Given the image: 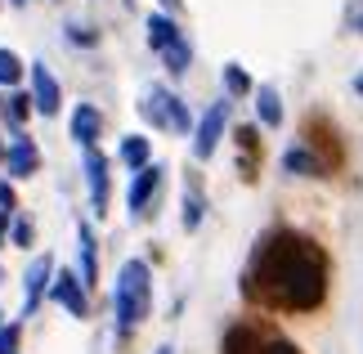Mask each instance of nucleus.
Segmentation results:
<instances>
[{
    "label": "nucleus",
    "instance_id": "nucleus-1",
    "mask_svg": "<svg viewBox=\"0 0 363 354\" xmlns=\"http://www.w3.org/2000/svg\"><path fill=\"white\" fill-rule=\"evenodd\" d=\"M251 287L283 309H314L328 296V260L310 238L269 233L251 265Z\"/></svg>",
    "mask_w": 363,
    "mask_h": 354
},
{
    "label": "nucleus",
    "instance_id": "nucleus-2",
    "mask_svg": "<svg viewBox=\"0 0 363 354\" xmlns=\"http://www.w3.org/2000/svg\"><path fill=\"white\" fill-rule=\"evenodd\" d=\"M113 309H117V336H130L152 309V274L144 260H125L117 274V292H113Z\"/></svg>",
    "mask_w": 363,
    "mask_h": 354
},
{
    "label": "nucleus",
    "instance_id": "nucleus-3",
    "mask_svg": "<svg viewBox=\"0 0 363 354\" xmlns=\"http://www.w3.org/2000/svg\"><path fill=\"white\" fill-rule=\"evenodd\" d=\"M139 112H144L152 126H162V131H175V135H189V131H193V117H189L184 99L171 94L166 86H148V94H144V104H139Z\"/></svg>",
    "mask_w": 363,
    "mask_h": 354
},
{
    "label": "nucleus",
    "instance_id": "nucleus-4",
    "mask_svg": "<svg viewBox=\"0 0 363 354\" xmlns=\"http://www.w3.org/2000/svg\"><path fill=\"white\" fill-rule=\"evenodd\" d=\"M225 126H229V99H220V104L206 108V117L198 121V131H193V157L198 162L211 157L220 148V139H225Z\"/></svg>",
    "mask_w": 363,
    "mask_h": 354
},
{
    "label": "nucleus",
    "instance_id": "nucleus-5",
    "mask_svg": "<svg viewBox=\"0 0 363 354\" xmlns=\"http://www.w3.org/2000/svg\"><path fill=\"white\" fill-rule=\"evenodd\" d=\"M50 296L59 301L67 314H77V319H86L90 314V301H86V287H81V278L72 274V269H54V282H50Z\"/></svg>",
    "mask_w": 363,
    "mask_h": 354
},
{
    "label": "nucleus",
    "instance_id": "nucleus-6",
    "mask_svg": "<svg viewBox=\"0 0 363 354\" xmlns=\"http://www.w3.org/2000/svg\"><path fill=\"white\" fill-rule=\"evenodd\" d=\"M59 104H63V90H59V81H54V72L45 63H32V108L45 112V117H54Z\"/></svg>",
    "mask_w": 363,
    "mask_h": 354
},
{
    "label": "nucleus",
    "instance_id": "nucleus-7",
    "mask_svg": "<svg viewBox=\"0 0 363 354\" xmlns=\"http://www.w3.org/2000/svg\"><path fill=\"white\" fill-rule=\"evenodd\" d=\"M86 184H90L94 216H104V211H108V157L99 148H86Z\"/></svg>",
    "mask_w": 363,
    "mask_h": 354
},
{
    "label": "nucleus",
    "instance_id": "nucleus-8",
    "mask_svg": "<svg viewBox=\"0 0 363 354\" xmlns=\"http://www.w3.org/2000/svg\"><path fill=\"white\" fill-rule=\"evenodd\" d=\"M162 189V166L157 162H148L144 171H135L130 179V193H125V202H130V216H144L148 202H152V193Z\"/></svg>",
    "mask_w": 363,
    "mask_h": 354
},
{
    "label": "nucleus",
    "instance_id": "nucleus-9",
    "mask_svg": "<svg viewBox=\"0 0 363 354\" xmlns=\"http://www.w3.org/2000/svg\"><path fill=\"white\" fill-rule=\"evenodd\" d=\"M50 282H54V256H36L32 265H27V278H23V287H27V305H23V314H36L40 296L50 292Z\"/></svg>",
    "mask_w": 363,
    "mask_h": 354
},
{
    "label": "nucleus",
    "instance_id": "nucleus-10",
    "mask_svg": "<svg viewBox=\"0 0 363 354\" xmlns=\"http://www.w3.org/2000/svg\"><path fill=\"white\" fill-rule=\"evenodd\" d=\"M77 251H81V287H94L99 282V251H94V233H90V224L81 220L77 224Z\"/></svg>",
    "mask_w": 363,
    "mask_h": 354
},
{
    "label": "nucleus",
    "instance_id": "nucleus-11",
    "mask_svg": "<svg viewBox=\"0 0 363 354\" xmlns=\"http://www.w3.org/2000/svg\"><path fill=\"white\" fill-rule=\"evenodd\" d=\"M36 162H40V153H36V144H32L27 135H18V139L5 148V166H9V175H18V179L36 175Z\"/></svg>",
    "mask_w": 363,
    "mask_h": 354
},
{
    "label": "nucleus",
    "instance_id": "nucleus-12",
    "mask_svg": "<svg viewBox=\"0 0 363 354\" xmlns=\"http://www.w3.org/2000/svg\"><path fill=\"white\" fill-rule=\"evenodd\" d=\"M99 131H104L99 108H94V104H77V108H72V139H77L81 148H94Z\"/></svg>",
    "mask_w": 363,
    "mask_h": 354
},
{
    "label": "nucleus",
    "instance_id": "nucleus-13",
    "mask_svg": "<svg viewBox=\"0 0 363 354\" xmlns=\"http://www.w3.org/2000/svg\"><path fill=\"white\" fill-rule=\"evenodd\" d=\"M179 36H184V32L175 27V18H166V13H152V18H148V45L157 50V54H162V50H171Z\"/></svg>",
    "mask_w": 363,
    "mask_h": 354
},
{
    "label": "nucleus",
    "instance_id": "nucleus-14",
    "mask_svg": "<svg viewBox=\"0 0 363 354\" xmlns=\"http://www.w3.org/2000/svg\"><path fill=\"white\" fill-rule=\"evenodd\" d=\"M256 117H260V126H269V131L283 121V99H278L274 86H260L256 90Z\"/></svg>",
    "mask_w": 363,
    "mask_h": 354
},
{
    "label": "nucleus",
    "instance_id": "nucleus-15",
    "mask_svg": "<svg viewBox=\"0 0 363 354\" xmlns=\"http://www.w3.org/2000/svg\"><path fill=\"white\" fill-rule=\"evenodd\" d=\"M283 171L287 175H323V162H318L310 148H287L283 153Z\"/></svg>",
    "mask_w": 363,
    "mask_h": 354
},
{
    "label": "nucleus",
    "instance_id": "nucleus-16",
    "mask_svg": "<svg viewBox=\"0 0 363 354\" xmlns=\"http://www.w3.org/2000/svg\"><path fill=\"white\" fill-rule=\"evenodd\" d=\"M121 162L130 166V171H144V166L152 162V148H148V139H144V135H130V139H121Z\"/></svg>",
    "mask_w": 363,
    "mask_h": 354
},
{
    "label": "nucleus",
    "instance_id": "nucleus-17",
    "mask_svg": "<svg viewBox=\"0 0 363 354\" xmlns=\"http://www.w3.org/2000/svg\"><path fill=\"white\" fill-rule=\"evenodd\" d=\"M256 350H260L256 328H229V336H225V354H256Z\"/></svg>",
    "mask_w": 363,
    "mask_h": 354
},
{
    "label": "nucleus",
    "instance_id": "nucleus-18",
    "mask_svg": "<svg viewBox=\"0 0 363 354\" xmlns=\"http://www.w3.org/2000/svg\"><path fill=\"white\" fill-rule=\"evenodd\" d=\"M162 59H166V72H171V77H184V72H189V63H193V50H189V40L179 36L171 50H162Z\"/></svg>",
    "mask_w": 363,
    "mask_h": 354
},
{
    "label": "nucleus",
    "instance_id": "nucleus-19",
    "mask_svg": "<svg viewBox=\"0 0 363 354\" xmlns=\"http://www.w3.org/2000/svg\"><path fill=\"white\" fill-rule=\"evenodd\" d=\"M23 72H27V67H23V59H18L13 50H5V45H0V86H18V81H23Z\"/></svg>",
    "mask_w": 363,
    "mask_h": 354
},
{
    "label": "nucleus",
    "instance_id": "nucleus-20",
    "mask_svg": "<svg viewBox=\"0 0 363 354\" xmlns=\"http://www.w3.org/2000/svg\"><path fill=\"white\" fill-rule=\"evenodd\" d=\"M198 224H202V193L189 184V189H184V229L193 233Z\"/></svg>",
    "mask_w": 363,
    "mask_h": 354
},
{
    "label": "nucleus",
    "instance_id": "nucleus-21",
    "mask_svg": "<svg viewBox=\"0 0 363 354\" xmlns=\"http://www.w3.org/2000/svg\"><path fill=\"white\" fill-rule=\"evenodd\" d=\"M225 90H229V94H251V77L242 72L238 63H229V67H225Z\"/></svg>",
    "mask_w": 363,
    "mask_h": 354
},
{
    "label": "nucleus",
    "instance_id": "nucleus-22",
    "mask_svg": "<svg viewBox=\"0 0 363 354\" xmlns=\"http://www.w3.org/2000/svg\"><path fill=\"white\" fill-rule=\"evenodd\" d=\"M5 112H9V121H13V126H18V121L27 117V112H32V94H13Z\"/></svg>",
    "mask_w": 363,
    "mask_h": 354
},
{
    "label": "nucleus",
    "instance_id": "nucleus-23",
    "mask_svg": "<svg viewBox=\"0 0 363 354\" xmlns=\"http://www.w3.org/2000/svg\"><path fill=\"white\" fill-rule=\"evenodd\" d=\"M9 238H13V247H32V220H13Z\"/></svg>",
    "mask_w": 363,
    "mask_h": 354
},
{
    "label": "nucleus",
    "instance_id": "nucleus-24",
    "mask_svg": "<svg viewBox=\"0 0 363 354\" xmlns=\"http://www.w3.org/2000/svg\"><path fill=\"white\" fill-rule=\"evenodd\" d=\"M256 354H301L296 345H291V341H278V336H274V341H260V350Z\"/></svg>",
    "mask_w": 363,
    "mask_h": 354
},
{
    "label": "nucleus",
    "instance_id": "nucleus-25",
    "mask_svg": "<svg viewBox=\"0 0 363 354\" xmlns=\"http://www.w3.org/2000/svg\"><path fill=\"white\" fill-rule=\"evenodd\" d=\"M13 350H18V328L9 323V328H0V354H13Z\"/></svg>",
    "mask_w": 363,
    "mask_h": 354
},
{
    "label": "nucleus",
    "instance_id": "nucleus-26",
    "mask_svg": "<svg viewBox=\"0 0 363 354\" xmlns=\"http://www.w3.org/2000/svg\"><path fill=\"white\" fill-rule=\"evenodd\" d=\"M0 211H13V189L9 184H0Z\"/></svg>",
    "mask_w": 363,
    "mask_h": 354
},
{
    "label": "nucleus",
    "instance_id": "nucleus-27",
    "mask_svg": "<svg viewBox=\"0 0 363 354\" xmlns=\"http://www.w3.org/2000/svg\"><path fill=\"white\" fill-rule=\"evenodd\" d=\"M5 238H9V211H0V247H5Z\"/></svg>",
    "mask_w": 363,
    "mask_h": 354
},
{
    "label": "nucleus",
    "instance_id": "nucleus-28",
    "mask_svg": "<svg viewBox=\"0 0 363 354\" xmlns=\"http://www.w3.org/2000/svg\"><path fill=\"white\" fill-rule=\"evenodd\" d=\"M354 90H359V94H363V72H359V77H354Z\"/></svg>",
    "mask_w": 363,
    "mask_h": 354
},
{
    "label": "nucleus",
    "instance_id": "nucleus-29",
    "mask_svg": "<svg viewBox=\"0 0 363 354\" xmlns=\"http://www.w3.org/2000/svg\"><path fill=\"white\" fill-rule=\"evenodd\" d=\"M157 354H171V345H162V350H157Z\"/></svg>",
    "mask_w": 363,
    "mask_h": 354
},
{
    "label": "nucleus",
    "instance_id": "nucleus-30",
    "mask_svg": "<svg viewBox=\"0 0 363 354\" xmlns=\"http://www.w3.org/2000/svg\"><path fill=\"white\" fill-rule=\"evenodd\" d=\"M0 162H5V144H0Z\"/></svg>",
    "mask_w": 363,
    "mask_h": 354
},
{
    "label": "nucleus",
    "instance_id": "nucleus-31",
    "mask_svg": "<svg viewBox=\"0 0 363 354\" xmlns=\"http://www.w3.org/2000/svg\"><path fill=\"white\" fill-rule=\"evenodd\" d=\"M125 5H135V0H125Z\"/></svg>",
    "mask_w": 363,
    "mask_h": 354
},
{
    "label": "nucleus",
    "instance_id": "nucleus-32",
    "mask_svg": "<svg viewBox=\"0 0 363 354\" xmlns=\"http://www.w3.org/2000/svg\"><path fill=\"white\" fill-rule=\"evenodd\" d=\"M0 314H5V309H0Z\"/></svg>",
    "mask_w": 363,
    "mask_h": 354
}]
</instances>
